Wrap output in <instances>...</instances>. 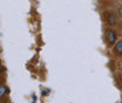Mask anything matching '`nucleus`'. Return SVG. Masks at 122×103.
Returning <instances> with one entry per match:
<instances>
[{"mask_svg": "<svg viewBox=\"0 0 122 103\" xmlns=\"http://www.w3.org/2000/svg\"><path fill=\"white\" fill-rule=\"evenodd\" d=\"M7 91H8V89H7V87H6V86H4V84H0V98H2Z\"/></svg>", "mask_w": 122, "mask_h": 103, "instance_id": "obj_4", "label": "nucleus"}, {"mask_svg": "<svg viewBox=\"0 0 122 103\" xmlns=\"http://www.w3.org/2000/svg\"><path fill=\"white\" fill-rule=\"evenodd\" d=\"M105 41L108 47H113L117 41V34L112 27H108L105 29Z\"/></svg>", "mask_w": 122, "mask_h": 103, "instance_id": "obj_1", "label": "nucleus"}, {"mask_svg": "<svg viewBox=\"0 0 122 103\" xmlns=\"http://www.w3.org/2000/svg\"><path fill=\"white\" fill-rule=\"evenodd\" d=\"M117 15H119V18H120V19H122V6L117 8Z\"/></svg>", "mask_w": 122, "mask_h": 103, "instance_id": "obj_5", "label": "nucleus"}, {"mask_svg": "<svg viewBox=\"0 0 122 103\" xmlns=\"http://www.w3.org/2000/svg\"><path fill=\"white\" fill-rule=\"evenodd\" d=\"M120 28H121V32H122V22L120 24Z\"/></svg>", "mask_w": 122, "mask_h": 103, "instance_id": "obj_6", "label": "nucleus"}, {"mask_svg": "<svg viewBox=\"0 0 122 103\" xmlns=\"http://www.w3.org/2000/svg\"><path fill=\"white\" fill-rule=\"evenodd\" d=\"M0 72H1V70H0Z\"/></svg>", "mask_w": 122, "mask_h": 103, "instance_id": "obj_7", "label": "nucleus"}, {"mask_svg": "<svg viewBox=\"0 0 122 103\" xmlns=\"http://www.w3.org/2000/svg\"><path fill=\"white\" fill-rule=\"evenodd\" d=\"M113 53L117 56H122V40L116 41V44L113 46Z\"/></svg>", "mask_w": 122, "mask_h": 103, "instance_id": "obj_3", "label": "nucleus"}, {"mask_svg": "<svg viewBox=\"0 0 122 103\" xmlns=\"http://www.w3.org/2000/svg\"><path fill=\"white\" fill-rule=\"evenodd\" d=\"M103 19L109 27H114L117 25V14H115L114 12H110V11L106 12L103 14Z\"/></svg>", "mask_w": 122, "mask_h": 103, "instance_id": "obj_2", "label": "nucleus"}]
</instances>
